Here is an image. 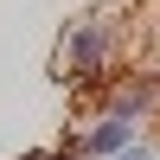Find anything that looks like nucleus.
I'll return each mask as SVG.
<instances>
[{
	"mask_svg": "<svg viewBox=\"0 0 160 160\" xmlns=\"http://www.w3.org/2000/svg\"><path fill=\"white\" fill-rule=\"evenodd\" d=\"M109 38H115V26H102V19L77 26V45H71V77H96V64H102V51H109Z\"/></svg>",
	"mask_w": 160,
	"mask_h": 160,
	"instance_id": "1",
	"label": "nucleus"
},
{
	"mask_svg": "<svg viewBox=\"0 0 160 160\" xmlns=\"http://www.w3.org/2000/svg\"><path fill=\"white\" fill-rule=\"evenodd\" d=\"M83 154H102V160H115V154H128L135 148V128H128V115H109V122H96L83 141H77Z\"/></svg>",
	"mask_w": 160,
	"mask_h": 160,
	"instance_id": "2",
	"label": "nucleus"
},
{
	"mask_svg": "<svg viewBox=\"0 0 160 160\" xmlns=\"http://www.w3.org/2000/svg\"><path fill=\"white\" fill-rule=\"evenodd\" d=\"M115 160H141V148H128V154H115Z\"/></svg>",
	"mask_w": 160,
	"mask_h": 160,
	"instance_id": "3",
	"label": "nucleus"
},
{
	"mask_svg": "<svg viewBox=\"0 0 160 160\" xmlns=\"http://www.w3.org/2000/svg\"><path fill=\"white\" fill-rule=\"evenodd\" d=\"M26 160H58V154H26Z\"/></svg>",
	"mask_w": 160,
	"mask_h": 160,
	"instance_id": "4",
	"label": "nucleus"
}]
</instances>
